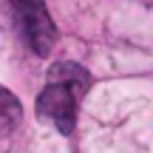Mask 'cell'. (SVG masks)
<instances>
[{"mask_svg":"<svg viewBox=\"0 0 153 153\" xmlns=\"http://www.w3.org/2000/svg\"><path fill=\"white\" fill-rule=\"evenodd\" d=\"M11 6L17 11L28 48L37 57H48L57 43V26L45 9V0H11Z\"/></svg>","mask_w":153,"mask_h":153,"instance_id":"7a4b0ae2","label":"cell"},{"mask_svg":"<svg viewBox=\"0 0 153 153\" xmlns=\"http://www.w3.org/2000/svg\"><path fill=\"white\" fill-rule=\"evenodd\" d=\"M45 76L48 82L37 97V116L51 122L62 136H71L79 102L91 88V74L79 62H54Z\"/></svg>","mask_w":153,"mask_h":153,"instance_id":"6da1fadb","label":"cell"},{"mask_svg":"<svg viewBox=\"0 0 153 153\" xmlns=\"http://www.w3.org/2000/svg\"><path fill=\"white\" fill-rule=\"evenodd\" d=\"M23 119V108H20V99L9 91V88L0 85V136L11 133L17 128V122Z\"/></svg>","mask_w":153,"mask_h":153,"instance_id":"3957f363","label":"cell"}]
</instances>
